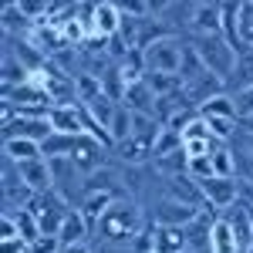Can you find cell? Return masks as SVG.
Returning <instances> with one entry per match:
<instances>
[{"label": "cell", "instance_id": "1", "mask_svg": "<svg viewBox=\"0 0 253 253\" xmlns=\"http://www.w3.org/2000/svg\"><path fill=\"white\" fill-rule=\"evenodd\" d=\"M145 233V213L138 206L135 196H115L112 206L101 213L95 226L98 240H108V243H135L138 236Z\"/></svg>", "mask_w": 253, "mask_h": 253}, {"label": "cell", "instance_id": "35", "mask_svg": "<svg viewBox=\"0 0 253 253\" xmlns=\"http://www.w3.org/2000/svg\"><path fill=\"white\" fill-rule=\"evenodd\" d=\"M250 47H253V44H250Z\"/></svg>", "mask_w": 253, "mask_h": 253}, {"label": "cell", "instance_id": "23", "mask_svg": "<svg viewBox=\"0 0 253 253\" xmlns=\"http://www.w3.org/2000/svg\"><path fill=\"white\" fill-rule=\"evenodd\" d=\"M145 84L152 88V95H175L182 91V75H169V71H145Z\"/></svg>", "mask_w": 253, "mask_h": 253}, {"label": "cell", "instance_id": "22", "mask_svg": "<svg viewBox=\"0 0 253 253\" xmlns=\"http://www.w3.org/2000/svg\"><path fill=\"white\" fill-rule=\"evenodd\" d=\"M112 142H125V138L135 132V108H128L125 101H118V108H115V118H112Z\"/></svg>", "mask_w": 253, "mask_h": 253}, {"label": "cell", "instance_id": "32", "mask_svg": "<svg viewBox=\"0 0 253 253\" xmlns=\"http://www.w3.org/2000/svg\"><path fill=\"white\" fill-rule=\"evenodd\" d=\"M91 250H95V253H128V250H125V243H108V240L91 243Z\"/></svg>", "mask_w": 253, "mask_h": 253}, {"label": "cell", "instance_id": "16", "mask_svg": "<svg viewBox=\"0 0 253 253\" xmlns=\"http://www.w3.org/2000/svg\"><path fill=\"white\" fill-rule=\"evenodd\" d=\"M51 128L61 135H84V118H81V101L78 105H51L47 108Z\"/></svg>", "mask_w": 253, "mask_h": 253}, {"label": "cell", "instance_id": "26", "mask_svg": "<svg viewBox=\"0 0 253 253\" xmlns=\"http://www.w3.org/2000/svg\"><path fill=\"white\" fill-rule=\"evenodd\" d=\"M186 172L193 175V179H210V175H216V169H213V159H210V152L206 156H193L189 159V166H186Z\"/></svg>", "mask_w": 253, "mask_h": 253}, {"label": "cell", "instance_id": "24", "mask_svg": "<svg viewBox=\"0 0 253 253\" xmlns=\"http://www.w3.org/2000/svg\"><path fill=\"white\" fill-rule=\"evenodd\" d=\"M75 138H78V135H61V132H51V135L41 142V152H44V159H64V156H71Z\"/></svg>", "mask_w": 253, "mask_h": 253}, {"label": "cell", "instance_id": "31", "mask_svg": "<svg viewBox=\"0 0 253 253\" xmlns=\"http://www.w3.org/2000/svg\"><path fill=\"white\" fill-rule=\"evenodd\" d=\"M145 3H149V17H159V20H162L175 7V3H179V0H145Z\"/></svg>", "mask_w": 253, "mask_h": 253}, {"label": "cell", "instance_id": "33", "mask_svg": "<svg viewBox=\"0 0 253 253\" xmlns=\"http://www.w3.org/2000/svg\"><path fill=\"white\" fill-rule=\"evenodd\" d=\"M61 253H95V250H91L88 243H78V247H64Z\"/></svg>", "mask_w": 253, "mask_h": 253}, {"label": "cell", "instance_id": "30", "mask_svg": "<svg viewBox=\"0 0 253 253\" xmlns=\"http://www.w3.org/2000/svg\"><path fill=\"white\" fill-rule=\"evenodd\" d=\"M31 243L24 236H10V240H0V253H27Z\"/></svg>", "mask_w": 253, "mask_h": 253}, {"label": "cell", "instance_id": "27", "mask_svg": "<svg viewBox=\"0 0 253 253\" xmlns=\"http://www.w3.org/2000/svg\"><path fill=\"white\" fill-rule=\"evenodd\" d=\"M64 243H61L58 233H41L34 243H31V253H61Z\"/></svg>", "mask_w": 253, "mask_h": 253}, {"label": "cell", "instance_id": "4", "mask_svg": "<svg viewBox=\"0 0 253 253\" xmlns=\"http://www.w3.org/2000/svg\"><path fill=\"white\" fill-rule=\"evenodd\" d=\"M203 216L199 206L193 203H186V199H179L172 193H162L149 206V223H169V226H193L196 219Z\"/></svg>", "mask_w": 253, "mask_h": 253}, {"label": "cell", "instance_id": "13", "mask_svg": "<svg viewBox=\"0 0 253 253\" xmlns=\"http://www.w3.org/2000/svg\"><path fill=\"white\" fill-rule=\"evenodd\" d=\"M17 172L20 179L31 186V193H47V189H54V166H51V159H27V162H17Z\"/></svg>", "mask_w": 253, "mask_h": 253}, {"label": "cell", "instance_id": "28", "mask_svg": "<svg viewBox=\"0 0 253 253\" xmlns=\"http://www.w3.org/2000/svg\"><path fill=\"white\" fill-rule=\"evenodd\" d=\"M115 3L125 17H149V3L145 0H115Z\"/></svg>", "mask_w": 253, "mask_h": 253}, {"label": "cell", "instance_id": "11", "mask_svg": "<svg viewBox=\"0 0 253 253\" xmlns=\"http://www.w3.org/2000/svg\"><path fill=\"white\" fill-rule=\"evenodd\" d=\"M108 149H112V145H105V142L95 138V135H78L75 138V149H71V159H75V166H78L81 172H95V169L105 166Z\"/></svg>", "mask_w": 253, "mask_h": 253}, {"label": "cell", "instance_id": "12", "mask_svg": "<svg viewBox=\"0 0 253 253\" xmlns=\"http://www.w3.org/2000/svg\"><path fill=\"white\" fill-rule=\"evenodd\" d=\"M149 240H152V247L159 253H182L193 243L189 226H169V223H152L149 226Z\"/></svg>", "mask_w": 253, "mask_h": 253}, {"label": "cell", "instance_id": "36", "mask_svg": "<svg viewBox=\"0 0 253 253\" xmlns=\"http://www.w3.org/2000/svg\"><path fill=\"white\" fill-rule=\"evenodd\" d=\"M27 253H31V250H27Z\"/></svg>", "mask_w": 253, "mask_h": 253}, {"label": "cell", "instance_id": "25", "mask_svg": "<svg viewBox=\"0 0 253 253\" xmlns=\"http://www.w3.org/2000/svg\"><path fill=\"white\" fill-rule=\"evenodd\" d=\"M186 142H182V132L179 128H162L159 132V138H156V152H152V159H166V156H172V152H179Z\"/></svg>", "mask_w": 253, "mask_h": 253}, {"label": "cell", "instance_id": "15", "mask_svg": "<svg viewBox=\"0 0 253 253\" xmlns=\"http://www.w3.org/2000/svg\"><path fill=\"white\" fill-rule=\"evenodd\" d=\"M186 88V95H189V101L193 105H203L206 98L219 95V91H226V78H219L216 71H210V68H203L199 75H193V78L182 84Z\"/></svg>", "mask_w": 253, "mask_h": 253}, {"label": "cell", "instance_id": "2", "mask_svg": "<svg viewBox=\"0 0 253 253\" xmlns=\"http://www.w3.org/2000/svg\"><path fill=\"white\" fill-rule=\"evenodd\" d=\"M189 41L196 44L199 58H203V64H206L210 71H216L219 78H230V75H233L240 47H236L226 34H199V38H189Z\"/></svg>", "mask_w": 253, "mask_h": 253}, {"label": "cell", "instance_id": "3", "mask_svg": "<svg viewBox=\"0 0 253 253\" xmlns=\"http://www.w3.org/2000/svg\"><path fill=\"white\" fill-rule=\"evenodd\" d=\"M182 51H186V38L179 34H166V38L152 41L142 54H145V68L149 71H169L179 75L182 71Z\"/></svg>", "mask_w": 253, "mask_h": 253}, {"label": "cell", "instance_id": "19", "mask_svg": "<svg viewBox=\"0 0 253 253\" xmlns=\"http://www.w3.org/2000/svg\"><path fill=\"white\" fill-rule=\"evenodd\" d=\"M128 108H135L138 115H152L156 112V95H152V88L145 84V78L142 81H132L128 88H125V98H122Z\"/></svg>", "mask_w": 253, "mask_h": 253}, {"label": "cell", "instance_id": "18", "mask_svg": "<svg viewBox=\"0 0 253 253\" xmlns=\"http://www.w3.org/2000/svg\"><path fill=\"white\" fill-rule=\"evenodd\" d=\"M44 156L38 138H24V135H3V159L10 162H27V159Z\"/></svg>", "mask_w": 253, "mask_h": 253}, {"label": "cell", "instance_id": "17", "mask_svg": "<svg viewBox=\"0 0 253 253\" xmlns=\"http://www.w3.org/2000/svg\"><path fill=\"white\" fill-rule=\"evenodd\" d=\"M61 243L64 247H78V243H88V236H91V223H88V216L81 206H71L68 216H64V223H61Z\"/></svg>", "mask_w": 253, "mask_h": 253}, {"label": "cell", "instance_id": "5", "mask_svg": "<svg viewBox=\"0 0 253 253\" xmlns=\"http://www.w3.org/2000/svg\"><path fill=\"white\" fill-rule=\"evenodd\" d=\"M27 210L38 216V223H41L44 233H58L61 223H64V216H68V210H71V203H68L58 189H47V193L31 196V199H27Z\"/></svg>", "mask_w": 253, "mask_h": 253}, {"label": "cell", "instance_id": "34", "mask_svg": "<svg viewBox=\"0 0 253 253\" xmlns=\"http://www.w3.org/2000/svg\"><path fill=\"white\" fill-rule=\"evenodd\" d=\"M182 253H189V250H182Z\"/></svg>", "mask_w": 253, "mask_h": 253}, {"label": "cell", "instance_id": "14", "mask_svg": "<svg viewBox=\"0 0 253 253\" xmlns=\"http://www.w3.org/2000/svg\"><path fill=\"white\" fill-rule=\"evenodd\" d=\"M210 253H247L240 233L233 230V223L226 216H216L210 223Z\"/></svg>", "mask_w": 253, "mask_h": 253}, {"label": "cell", "instance_id": "10", "mask_svg": "<svg viewBox=\"0 0 253 253\" xmlns=\"http://www.w3.org/2000/svg\"><path fill=\"white\" fill-rule=\"evenodd\" d=\"M51 132H54V128H51L47 112H34V115L17 112L10 122H3V135H24V138H38V142H44Z\"/></svg>", "mask_w": 253, "mask_h": 253}, {"label": "cell", "instance_id": "7", "mask_svg": "<svg viewBox=\"0 0 253 253\" xmlns=\"http://www.w3.org/2000/svg\"><path fill=\"white\" fill-rule=\"evenodd\" d=\"M199 186H203L210 210H216V213H226L233 203H240V179L236 175H210Z\"/></svg>", "mask_w": 253, "mask_h": 253}, {"label": "cell", "instance_id": "29", "mask_svg": "<svg viewBox=\"0 0 253 253\" xmlns=\"http://www.w3.org/2000/svg\"><path fill=\"white\" fill-rule=\"evenodd\" d=\"M233 98H236V108H240V118H253V84L233 91Z\"/></svg>", "mask_w": 253, "mask_h": 253}, {"label": "cell", "instance_id": "6", "mask_svg": "<svg viewBox=\"0 0 253 253\" xmlns=\"http://www.w3.org/2000/svg\"><path fill=\"white\" fill-rule=\"evenodd\" d=\"M3 101L14 105L24 115H34V112H47L51 108V95L47 88H41L34 81H17V84H3Z\"/></svg>", "mask_w": 253, "mask_h": 253}, {"label": "cell", "instance_id": "20", "mask_svg": "<svg viewBox=\"0 0 253 253\" xmlns=\"http://www.w3.org/2000/svg\"><path fill=\"white\" fill-rule=\"evenodd\" d=\"M199 115H206V118H240L233 91H219V95L206 98V101L199 105Z\"/></svg>", "mask_w": 253, "mask_h": 253}, {"label": "cell", "instance_id": "8", "mask_svg": "<svg viewBox=\"0 0 253 253\" xmlns=\"http://www.w3.org/2000/svg\"><path fill=\"white\" fill-rule=\"evenodd\" d=\"M88 24H91V38L112 41V38L122 34L125 14L118 10L115 0H95V3H91V17H88Z\"/></svg>", "mask_w": 253, "mask_h": 253}, {"label": "cell", "instance_id": "21", "mask_svg": "<svg viewBox=\"0 0 253 253\" xmlns=\"http://www.w3.org/2000/svg\"><path fill=\"white\" fill-rule=\"evenodd\" d=\"M250 84H253V47H247V51H240L233 75L226 78V91H240V88H250Z\"/></svg>", "mask_w": 253, "mask_h": 253}, {"label": "cell", "instance_id": "9", "mask_svg": "<svg viewBox=\"0 0 253 253\" xmlns=\"http://www.w3.org/2000/svg\"><path fill=\"white\" fill-rule=\"evenodd\" d=\"M226 24V10L216 0H196L193 20H189V34L186 38H199V34H223Z\"/></svg>", "mask_w": 253, "mask_h": 253}]
</instances>
